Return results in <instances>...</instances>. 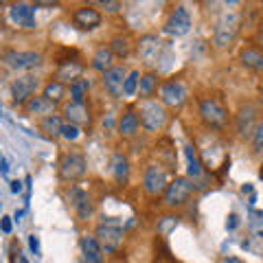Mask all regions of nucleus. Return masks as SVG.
<instances>
[{"instance_id":"obj_31","label":"nucleus","mask_w":263,"mask_h":263,"mask_svg":"<svg viewBox=\"0 0 263 263\" xmlns=\"http://www.w3.org/2000/svg\"><path fill=\"white\" fill-rule=\"evenodd\" d=\"M68 92H70V101L72 103H86V97L90 92V81L84 79V77L72 81V84L68 86Z\"/></svg>"},{"instance_id":"obj_20","label":"nucleus","mask_w":263,"mask_h":263,"mask_svg":"<svg viewBox=\"0 0 263 263\" xmlns=\"http://www.w3.org/2000/svg\"><path fill=\"white\" fill-rule=\"evenodd\" d=\"M79 248H81V261L84 263H103V250L99 241L95 239V235H84L79 239Z\"/></svg>"},{"instance_id":"obj_13","label":"nucleus","mask_w":263,"mask_h":263,"mask_svg":"<svg viewBox=\"0 0 263 263\" xmlns=\"http://www.w3.org/2000/svg\"><path fill=\"white\" fill-rule=\"evenodd\" d=\"M70 202H72V209H75V215L81 221H88L90 217L95 215V202H92V195H90L84 186L75 184L70 189Z\"/></svg>"},{"instance_id":"obj_33","label":"nucleus","mask_w":263,"mask_h":263,"mask_svg":"<svg viewBox=\"0 0 263 263\" xmlns=\"http://www.w3.org/2000/svg\"><path fill=\"white\" fill-rule=\"evenodd\" d=\"M250 136H252V149L257 154H261L263 152V121H259L257 125H254Z\"/></svg>"},{"instance_id":"obj_34","label":"nucleus","mask_w":263,"mask_h":263,"mask_svg":"<svg viewBox=\"0 0 263 263\" xmlns=\"http://www.w3.org/2000/svg\"><path fill=\"white\" fill-rule=\"evenodd\" d=\"M81 134V129L75 127V125H70V123H66L64 121V127H62V138H66V141H77Z\"/></svg>"},{"instance_id":"obj_30","label":"nucleus","mask_w":263,"mask_h":263,"mask_svg":"<svg viewBox=\"0 0 263 263\" xmlns=\"http://www.w3.org/2000/svg\"><path fill=\"white\" fill-rule=\"evenodd\" d=\"M37 127L44 132V134L48 138H57V136H62V127H64V119L60 117V114H51V117H44V119H40L37 123Z\"/></svg>"},{"instance_id":"obj_23","label":"nucleus","mask_w":263,"mask_h":263,"mask_svg":"<svg viewBox=\"0 0 263 263\" xmlns=\"http://www.w3.org/2000/svg\"><path fill=\"white\" fill-rule=\"evenodd\" d=\"M112 176L119 184H127L129 182V174H132V167H129V160L123 152H114L112 154Z\"/></svg>"},{"instance_id":"obj_39","label":"nucleus","mask_w":263,"mask_h":263,"mask_svg":"<svg viewBox=\"0 0 263 263\" xmlns=\"http://www.w3.org/2000/svg\"><path fill=\"white\" fill-rule=\"evenodd\" d=\"M0 171H3V174L7 176V174H9V167H7V160L3 158V156H0Z\"/></svg>"},{"instance_id":"obj_4","label":"nucleus","mask_w":263,"mask_h":263,"mask_svg":"<svg viewBox=\"0 0 263 263\" xmlns=\"http://www.w3.org/2000/svg\"><path fill=\"white\" fill-rule=\"evenodd\" d=\"M193 193V180L189 176H176L169 180L167 189L162 193V200L167 206H182Z\"/></svg>"},{"instance_id":"obj_2","label":"nucleus","mask_w":263,"mask_h":263,"mask_svg":"<svg viewBox=\"0 0 263 263\" xmlns=\"http://www.w3.org/2000/svg\"><path fill=\"white\" fill-rule=\"evenodd\" d=\"M158 99L167 110H180L189 99V88L182 79H164L158 86Z\"/></svg>"},{"instance_id":"obj_14","label":"nucleus","mask_w":263,"mask_h":263,"mask_svg":"<svg viewBox=\"0 0 263 263\" xmlns=\"http://www.w3.org/2000/svg\"><path fill=\"white\" fill-rule=\"evenodd\" d=\"M101 20H103L101 11H97L95 7H90V5L77 7V9L72 11V24H75L77 29H81V31H92V29H97L99 24H101Z\"/></svg>"},{"instance_id":"obj_9","label":"nucleus","mask_w":263,"mask_h":263,"mask_svg":"<svg viewBox=\"0 0 263 263\" xmlns=\"http://www.w3.org/2000/svg\"><path fill=\"white\" fill-rule=\"evenodd\" d=\"M162 48H164V42L154 35V33H147V35H141V40H138L136 44V51H138V57H141V62L145 66H154L160 62L162 57Z\"/></svg>"},{"instance_id":"obj_38","label":"nucleus","mask_w":263,"mask_h":263,"mask_svg":"<svg viewBox=\"0 0 263 263\" xmlns=\"http://www.w3.org/2000/svg\"><path fill=\"white\" fill-rule=\"evenodd\" d=\"M11 191L13 193H20L22 191V182H20V180H13V182H11Z\"/></svg>"},{"instance_id":"obj_3","label":"nucleus","mask_w":263,"mask_h":263,"mask_svg":"<svg viewBox=\"0 0 263 263\" xmlns=\"http://www.w3.org/2000/svg\"><path fill=\"white\" fill-rule=\"evenodd\" d=\"M200 117L206 127L224 129L228 125L230 114H228V108L217 97H204V99H200Z\"/></svg>"},{"instance_id":"obj_10","label":"nucleus","mask_w":263,"mask_h":263,"mask_svg":"<svg viewBox=\"0 0 263 263\" xmlns=\"http://www.w3.org/2000/svg\"><path fill=\"white\" fill-rule=\"evenodd\" d=\"M95 239L103 252H117L123 243V228L119 224H99L95 228Z\"/></svg>"},{"instance_id":"obj_41","label":"nucleus","mask_w":263,"mask_h":263,"mask_svg":"<svg viewBox=\"0 0 263 263\" xmlns=\"http://www.w3.org/2000/svg\"><path fill=\"white\" fill-rule=\"evenodd\" d=\"M259 176H261V180H263V167H261V169H259Z\"/></svg>"},{"instance_id":"obj_11","label":"nucleus","mask_w":263,"mask_h":263,"mask_svg":"<svg viewBox=\"0 0 263 263\" xmlns=\"http://www.w3.org/2000/svg\"><path fill=\"white\" fill-rule=\"evenodd\" d=\"M189 29H191V15H189V11L184 9L182 5H178L174 11L169 13L167 22H164L162 31L167 33V35H174V37H182L189 33Z\"/></svg>"},{"instance_id":"obj_19","label":"nucleus","mask_w":263,"mask_h":263,"mask_svg":"<svg viewBox=\"0 0 263 263\" xmlns=\"http://www.w3.org/2000/svg\"><path fill=\"white\" fill-rule=\"evenodd\" d=\"M24 112L29 114V117H40V119H44V117H51V114H55L57 110V105L53 101H48V99L44 95H35V97H31L27 103L22 105Z\"/></svg>"},{"instance_id":"obj_8","label":"nucleus","mask_w":263,"mask_h":263,"mask_svg":"<svg viewBox=\"0 0 263 263\" xmlns=\"http://www.w3.org/2000/svg\"><path fill=\"white\" fill-rule=\"evenodd\" d=\"M42 81L35 75H20L11 81V97H13V103L15 105H24L31 97L37 95Z\"/></svg>"},{"instance_id":"obj_26","label":"nucleus","mask_w":263,"mask_h":263,"mask_svg":"<svg viewBox=\"0 0 263 263\" xmlns=\"http://www.w3.org/2000/svg\"><path fill=\"white\" fill-rule=\"evenodd\" d=\"M114 60H117V57L112 55V51L108 48V44H101L95 51V55H92V62H90V66H92L95 70H99L103 75L105 70H110L112 66H114Z\"/></svg>"},{"instance_id":"obj_5","label":"nucleus","mask_w":263,"mask_h":263,"mask_svg":"<svg viewBox=\"0 0 263 263\" xmlns=\"http://www.w3.org/2000/svg\"><path fill=\"white\" fill-rule=\"evenodd\" d=\"M169 180H171L169 171H167V167H162V164L152 162V164H147L143 171V189H145V193L152 197L162 195L169 184Z\"/></svg>"},{"instance_id":"obj_15","label":"nucleus","mask_w":263,"mask_h":263,"mask_svg":"<svg viewBox=\"0 0 263 263\" xmlns=\"http://www.w3.org/2000/svg\"><path fill=\"white\" fill-rule=\"evenodd\" d=\"M64 121L70 123V125L75 127H90V123H92V117H90V110L86 103H66L64 105Z\"/></svg>"},{"instance_id":"obj_27","label":"nucleus","mask_w":263,"mask_h":263,"mask_svg":"<svg viewBox=\"0 0 263 263\" xmlns=\"http://www.w3.org/2000/svg\"><path fill=\"white\" fill-rule=\"evenodd\" d=\"M108 48L112 51L114 57H119V60H125V57L132 53V48H134V44H132V37L127 35V33H117L112 40Z\"/></svg>"},{"instance_id":"obj_1","label":"nucleus","mask_w":263,"mask_h":263,"mask_svg":"<svg viewBox=\"0 0 263 263\" xmlns=\"http://www.w3.org/2000/svg\"><path fill=\"white\" fill-rule=\"evenodd\" d=\"M136 114H138V121H141V127L145 132H149V134H158L169 123V110L156 97L141 99Z\"/></svg>"},{"instance_id":"obj_7","label":"nucleus","mask_w":263,"mask_h":263,"mask_svg":"<svg viewBox=\"0 0 263 263\" xmlns=\"http://www.w3.org/2000/svg\"><path fill=\"white\" fill-rule=\"evenodd\" d=\"M3 62L9 66L11 70H35L37 66H42V53L37 51H7L3 55Z\"/></svg>"},{"instance_id":"obj_12","label":"nucleus","mask_w":263,"mask_h":263,"mask_svg":"<svg viewBox=\"0 0 263 263\" xmlns=\"http://www.w3.org/2000/svg\"><path fill=\"white\" fill-rule=\"evenodd\" d=\"M127 66L125 64H114L110 70H105L101 75V84L105 88V92H110L114 99L123 97V81L127 77Z\"/></svg>"},{"instance_id":"obj_36","label":"nucleus","mask_w":263,"mask_h":263,"mask_svg":"<svg viewBox=\"0 0 263 263\" xmlns=\"http://www.w3.org/2000/svg\"><path fill=\"white\" fill-rule=\"evenodd\" d=\"M0 230H3V233H7V235H9L11 233V217H3V219H0Z\"/></svg>"},{"instance_id":"obj_29","label":"nucleus","mask_w":263,"mask_h":263,"mask_svg":"<svg viewBox=\"0 0 263 263\" xmlns=\"http://www.w3.org/2000/svg\"><path fill=\"white\" fill-rule=\"evenodd\" d=\"M42 95L48 99V101H53L57 105V103L64 101L66 95H68V86L62 84V81H57V79H51L42 86Z\"/></svg>"},{"instance_id":"obj_22","label":"nucleus","mask_w":263,"mask_h":263,"mask_svg":"<svg viewBox=\"0 0 263 263\" xmlns=\"http://www.w3.org/2000/svg\"><path fill=\"white\" fill-rule=\"evenodd\" d=\"M235 123H237V132H239L241 136H248V134H252V129H254V125H257V108L254 105H243V108L237 112V119H235Z\"/></svg>"},{"instance_id":"obj_32","label":"nucleus","mask_w":263,"mask_h":263,"mask_svg":"<svg viewBox=\"0 0 263 263\" xmlns=\"http://www.w3.org/2000/svg\"><path fill=\"white\" fill-rule=\"evenodd\" d=\"M138 79H141V70H129L125 81H123V97H132L138 92Z\"/></svg>"},{"instance_id":"obj_6","label":"nucleus","mask_w":263,"mask_h":263,"mask_svg":"<svg viewBox=\"0 0 263 263\" xmlns=\"http://www.w3.org/2000/svg\"><path fill=\"white\" fill-rule=\"evenodd\" d=\"M88 171V162L86 156L79 152H68L62 156L60 160V178L66 180V182H75V180L84 178Z\"/></svg>"},{"instance_id":"obj_35","label":"nucleus","mask_w":263,"mask_h":263,"mask_svg":"<svg viewBox=\"0 0 263 263\" xmlns=\"http://www.w3.org/2000/svg\"><path fill=\"white\" fill-rule=\"evenodd\" d=\"M101 7H103L105 11H110V13H117V11L123 9V3H114V0H103Z\"/></svg>"},{"instance_id":"obj_21","label":"nucleus","mask_w":263,"mask_h":263,"mask_svg":"<svg viewBox=\"0 0 263 263\" xmlns=\"http://www.w3.org/2000/svg\"><path fill=\"white\" fill-rule=\"evenodd\" d=\"M117 132L121 136H136L141 132V121H138V114L134 108H125L121 112L119 123H117Z\"/></svg>"},{"instance_id":"obj_25","label":"nucleus","mask_w":263,"mask_h":263,"mask_svg":"<svg viewBox=\"0 0 263 263\" xmlns=\"http://www.w3.org/2000/svg\"><path fill=\"white\" fill-rule=\"evenodd\" d=\"M184 156H186V174L189 178H200L204 174V162L200 160V152L193 143H189L184 147Z\"/></svg>"},{"instance_id":"obj_28","label":"nucleus","mask_w":263,"mask_h":263,"mask_svg":"<svg viewBox=\"0 0 263 263\" xmlns=\"http://www.w3.org/2000/svg\"><path fill=\"white\" fill-rule=\"evenodd\" d=\"M158 86H160V79L154 70H147L145 75H141L138 79V92H141V99H149L158 92Z\"/></svg>"},{"instance_id":"obj_24","label":"nucleus","mask_w":263,"mask_h":263,"mask_svg":"<svg viewBox=\"0 0 263 263\" xmlns=\"http://www.w3.org/2000/svg\"><path fill=\"white\" fill-rule=\"evenodd\" d=\"M239 62L248 70L261 72L263 70V51L257 48V46H246V48H241V53H239Z\"/></svg>"},{"instance_id":"obj_37","label":"nucleus","mask_w":263,"mask_h":263,"mask_svg":"<svg viewBox=\"0 0 263 263\" xmlns=\"http://www.w3.org/2000/svg\"><path fill=\"white\" fill-rule=\"evenodd\" d=\"M29 246H31V250H33V252L40 254V239H37L35 235H31V237H29Z\"/></svg>"},{"instance_id":"obj_17","label":"nucleus","mask_w":263,"mask_h":263,"mask_svg":"<svg viewBox=\"0 0 263 263\" xmlns=\"http://www.w3.org/2000/svg\"><path fill=\"white\" fill-rule=\"evenodd\" d=\"M11 20L22 29H35V5L29 3H18L9 7Z\"/></svg>"},{"instance_id":"obj_40","label":"nucleus","mask_w":263,"mask_h":263,"mask_svg":"<svg viewBox=\"0 0 263 263\" xmlns=\"http://www.w3.org/2000/svg\"><path fill=\"white\" fill-rule=\"evenodd\" d=\"M228 219H230V221H228V228H235V226H237V215H230Z\"/></svg>"},{"instance_id":"obj_42","label":"nucleus","mask_w":263,"mask_h":263,"mask_svg":"<svg viewBox=\"0 0 263 263\" xmlns=\"http://www.w3.org/2000/svg\"><path fill=\"white\" fill-rule=\"evenodd\" d=\"M0 84H3V77H0Z\"/></svg>"},{"instance_id":"obj_16","label":"nucleus","mask_w":263,"mask_h":263,"mask_svg":"<svg viewBox=\"0 0 263 263\" xmlns=\"http://www.w3.org/2000/svg\"><path fill=\"white\" fill-rule=\"evenodd\" d=\"M237 29H239V15H230V18L226 15L224 20H219L217 27H215V44L219 48L228 46L235 40Z\"/></svg>"},{"instance_id":"obj_18","label":"nucleus","mask_w":263,"mask_h":263,"mask_svg":"<svg viewBox=\"0 0 263 263\" xmlns=\"http://www.w3.org/2000/svg\"><path fill=\"white\" fill-rule=\"evenodd\" d=\"M81 75H84V64L81 62H75V60H62L57 62V70H55V79L62 81V84L70 86L72 81L81 79Z\"/></svg>"}]
</instances>
